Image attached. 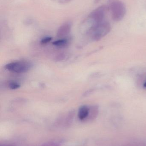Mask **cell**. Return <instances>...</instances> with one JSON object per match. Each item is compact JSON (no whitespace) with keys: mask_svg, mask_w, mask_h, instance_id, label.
<instances>
[{"mask_svg":"<svg viewBox=\"0 0 146 146\" xmlns=\"http://www.w3.org/2000/svg\"><path fill=\"white\" fill-rule=\"evenodd\" d=\"M71 1V0H58V1L61 3H65L69 2Z\"/></svg>","mask_w":146,"mask_h":146,"instance_id":"7c38bea8","label":"cell"},{"mask_svg":"<svg viewBox=\"0 0 146 146\" xmlns=\"http://www.w3.org/2000/svg\"><path fill=\"white\" fill-rule=\"evenodd\" d=\"M51 39H52V38L50 37H47L41 40V43L43 44H45L48 43L51 41Z\"/></svg>","mask_w":146,"mask_h":146,"instance_id":"30bf717a","label":"cell"},{"mask_svg":"<svg viewBox=\"0 0 146 146\" xmlns=\"http://www.w3.org/2000/svg\"><path fill=\"white\" fill-rule=\"evenodd\" d=\"M14 146L12 145H6V146Z\"/></svg>","mask_w":146,"mask_h":146,"instance_id":"9a60e30c","label":"cell"},{"mask_svg":"<svg viewBox=\"0 0 146 146\" xmlns=\"http://www.w3.org/2000/svg\"><path fill=\"white\" fill-rule=\"evenodd\" d=\"M95 2L97 3L99 1H100V0H95Z\"/></svg>","mask_w":146,"mask_h":146,"instance_id":"5bb4252c","label":"cell"},{"mask_svg":"<svg viewBox=\"0 0 146 146\" xmlns=\"http://www.w3.org/2000/svg\"><path fill=\"white\" fill-rule=\"evenodd\" d=\"M89 113V107L86 106H83L79 110L78 116L81 120H86Z\"/></svg>","mask_w":146,"mask_h":146,"instance_id":"8992f818","label":"cell"},{"mask_svg":"<svg viewBox=\"0 0 146 146\" xmlns=\"http://www.w3.org/2000/svg\"><path fill=\"white\" fill-rule=\"evenodd\" d=\"M9 87L10 89H16L19 87L20 85L15 82H10L9 83Z\"/></svg>","mask_w":146,"mask_h":146,"instance_id":"9c48e42d","label":"cell"},{"mask_svg":"<svg viewBox=\"0 0 146 146\" xmlns=\"http://www.w3.org/2000/svg\"><path fill=\"white\" fill-rule=\"evenodd\" d=\"M67 39H65V38H63V39H59V40L53 42V44L56 46L62 47V46L66 45L67 44Z\"/></svg>","mask_w":146,"mask_h":146,"instance_id":"ba28073f","label":"cell"},{"mask_svg":"<svg viewBox=\"0 0 146 146\" xmlns=\"http://www.w3.org/2000/svg\"><path fill=\"white\" fill-rule=\"evenodd\" d=\"M143 86H144V87L145 88H146V81L145 82V83H144Z\"/></svg>","mask_w":146,"mask_h":146,"instance_id":"4fadbf2b","label":"cell"},{"mask_svg":"<svg viewBox=\"0 0 146 146\" xmlns=\"http://www.w3.org/2000/svg\"><path fill=\"white\" fill-rule=\"evenodd\" d=\"M108 11L109 9L107 5L99 6L90 13L87 20L91 22L92 25L103 21L105 20V18Z\"/></svg>","mask_w":146,"mask_h":146,"instance_id":"3957f363","label":"cell"},{"mask_svg":"<svg viewBox=\"0 0 146 146\" xmlns=\"http://www.w3.org/2000/svg\"><path fill=\"white\" fill-rule=\"evenodd\" d=\"M99 113V107L97 106H93L89 107V113L86 120L88 121L94 120L97 116Z\"/></svg>","mask_w":146,"mask_h":146,"instance_id":"52a82bcc","label":"cell"},{"mask_svg":"<svg viewBox=\"0 0 146 146\" xmlns=\"http://www.w3.org/2000/svg\"><path fill=\"white\" fill-rule=\"evenodd\" d=\"M5 67L6 69L13 72L23 73L27 72L31 68V65L27 62L19 61L9 63Z\"/></svg>","mask_w":146,"mask_h":146,"instance_id":"277c9868","label":"cell"},{"mask_svg":"<svg viewBox=\"0 0 146 146\" xmlns=\"http://www.w3.org/2000/svg\"><path fill=\"white\" fill-rule=\"evenodd\" d=\"M41 146H60L59 144L54 142H49L43 144Z\"/></svg>","mask_w":146,"mask_h":146,"instance_id":"8fae6325","label":"cell"},{"mask_svg":"<svg viewBox=\"0 0 146 146\" xmlns=\"http://www.w3.org/2000/svg\"><path fill=\"white\" fill-rule=\"evenodd\" d=\"M72 25L70 22H67L62 25L58 29L57 32V36L63 37L69 34L71 30Z\"/></svg>","mask_w":146,"mask_h":146,"instance_id":"5b68a950","label":"cell"},{"mask_svg":"<svg viewBox=\"0 0 146 146\" xmlns=\"http://www.w3.org/2000/svg\"><path fill=\"white\" fill-rule=\"evenodd\" d=\"M106 5L114 21L117 22L121 21L125 17L127 13V8L124 3L121 1L108 0Z\"/></svg>","mask_w":146,"mask_h":146,"instance_id":"6da1fadb","label":"cell"},{"mask_svg":"<svg viewBox=\"0 0 146 146\" xmlns=\"http://www.w3.org/2000/svg\"><path fill=\"white\" fill-rule=\"evenodd\" d=\"M111 30L109 22L104 20L93 24L88 30V33L94 41H99L105 36Z\"/></svg>","mask_w":146,"mask_h":146,"instance_id":"7a4b0ae2","label":"cell"}]
</instances>
